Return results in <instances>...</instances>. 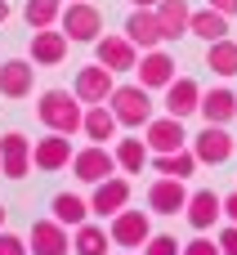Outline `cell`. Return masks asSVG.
<instances>
[{
    "label": "cell",
    "instance_id": "cell-6",
    "mask_svg": "<svg viewBox=\"0 0 237 255\" xmlns=\"http://www.w3.org/2000/svg\"><path fill=\"white\" fill-rule=\"evenodd\" d=\"M72 157H76V148H72V134H45V139H36L31 143V166L36 170H45V175H54V170H67L72 166Z\"/></svg>",
    "mask_w": 237,
    "mask_h": 255
},
{
    "label": "cell",
    "instance_id": "cell-33",
    "mask_svg": "<svg viewBox=\"0 0 237 255\" xmlns=\"http://www.w3.org/2000/svg\"><path fill=\"white\" fill-rule=\"evenodd\" d=\"M0 255H27V238H18V233H0Z\"/></svg>",
    "mask_w": 237,
    "mask_h": 255
},
{
    "label": "cell",
    "instance_id": "cell-36",
    "mask_svg": "<svg viewBox=\"0 0 237 255\" xmlns=\"http://www.w3.org/2000/svg\"><path fill=\"white\" fill-rule=\"evenodd\" d=\"M206 4H211V9H220V13H229V18L237 13V0H206Z\"/></svg>",
    "mask_w": 237,
    "mask_h": 255
},
{
    "label": "cell",
    "instance_id": "cell-8",
    "mask_svg": "<svg viewBox=\"0 0 237 255\" xmlns=\"http://www.w3.org/2000/svg\"><path fill=\"white\" fill-rule=\"evenodd\" d=\"M94 63H103L112 72H130V67H139V45L130 36H99L94 40Z\"/></svg>",
    "mask_w": 237,
    "mask_h": 255
},
{
    "label": "cell",
    "instance_id": "cell-34",
    "mask_svg": "<svg viewBox=\"0 0 237 255\" xmlns=\"http://www.w3.org/2000/svg\"><path fill=\"white\" fill-rule=\"evenodd\" d=\"M215 242H220V251H224V255H237V224L220 229V238H215Z\"/></svg>",
    "mask_w": 237,
    "mask_h": 255
},
{
    "label": "cell",
    "instance_id": "cell-4",
    "mask_svg": "<svg viewBox=\"0 0 237 255\" xmlns=\"http://www.w3.org/2000/svg\"><path fill=\"white\" fill-rule=\"evenodd\" d=\"M112 90H117V72H112V67H103V63L81 67V72H76V85H72V94H76L85 108L108 103V99H112Z\"/></svg>",
    "mask_w": 237,
    "mask_h": 255
},
{
    "label": "cell",
    "instance_id": "cell-38",
    "mask_svg": "<svg viewBox=\"0 0 237 255\" xmlns=\"http://www.w3.org/2000/svg\"><path fill=\"white\" fill-rule=\"evenodd\" d=\"M4 18H9V0H0V22H4Z\"/></svg>",
    "mask_w": 237,
    "mask_h": 255
},
{
    "label": "cell",
    "instance_id": "cell-27",
    "mask_svg": "<svg viewBox=\"0 0 237 255\" xmlns=\"http://www.w3.org/2000/svg\"><path fill=\"white\" fill-rule=\"evenodd\" d=\"M197 152L193 148H179V152H152V170L157 175H170V179H188L197 170Z\"/></svg>",
    "mask_w": 237,
    "mask_h": 255
},
{
    "label": "cell",
    "instance_id": "cell-35",
    "mask_svg": "<svg viewBox=\"0 0 237 255\" xmlns=\"http://www.w3.org/2000/svg\"><path fill=\"white\" fill-rule=\"evenodd\" d=\"M224 220H229V224H237V193H229V197H224Z\"/></svg>",
    "mask_w": 237,
    "mask_h": 255
},
{
    "label": "cell",
    "instance_id": "cell-21",
    "mask_svg": "<svg viewBox=\"0 0 237 255\" xmlns=\"http://www.w3.org/2000/svg\"><path fill=\"white\" fill-rule=\"evenodd\" d=\"M117 130H121V121H117V112H112V108H103V103L85 108L81 134H85L90 143H108V139H117Z\"/></svg>",
    "mask_w": 237,
    "mask_h": 255
},
{
    "label": "cell",
    "instance_id": "cell-22",
    "mask_svg": "<svg viewBox=\"0 0 237 255\" xmlns=\"http://www.w3.org/2000/svg\"><path fill=\"white\" fill-rule=\"evenodd\" d=\"M112 157H117V170H125V175H139V170L152 166V148H148V139H130V134L117 139Z\"/></svg>",
    "mask_w": 237,
    "mask_h": 255
},
{
    "label": "cell",
    "instance_id": "cell-30",
    "mask_svg": "<svg viewBox=\"0 0 237 255\" xmlns=\"http://www.w3.org/2000/svg\"><path fill=\"white\" fill-rule=\"evenodd\" d=\"M27 27H58V18H63V0H27Z\"/></svg>",
    "mask_w": 237,
    "mask_h": 255
},
{
    "label": "cell",
    "instance_id": "cell-24",
    "mask_svg": "<svg viewBox=\"0 0 237 255\" xmlns=\"http://www.w3.org/2000/svg\"><path fill=\"white\" fill-rule=\"evenodd\" d=\"M72 251L76 255H108L112 251V233L94 220H85L81 229H72Z\"/></svg>",
    "mask_w": 237,
    "mask_h": 255
},
{
    "label": "cell",
    "instance_id": "cell-19",
    "mask_svg": "<svg viewBox=\"0 0 237 255\" xmlns=\"http://www.w3.org/2000/svg\"><path fill=\"white\" fill-rule=\"evenodd\" d=\"M31 85H36V63H27V58L0 63V94L4 99H27Z\"/></svg>",
    "mask_w": 237,
    "mask_h": 255
},
{
    "label": "cell",
    "instance_id": "cell-13",
    "mask_svg": "<svg viewBox=\"0 0 237 255\" xmlns=\"http://www.w3.org/2000/svg\"><path fill=\"white\" fill-rule=\"evenodd\" d=\"M184 215H188V224H193L197 233H206V229H215V224L224 220V197L211 193V188H197V193H188Z\"/></svg>",
    "mask_w": 237,
    "mask_h": 255
},
{
    "label": "cell",
    "instance_id": "cell-12",
    "mask_svg": "<svg viewBox=\"0 0 237 255\" xmlns=\"http://www.w3.org/2000/svg\"><path fill=\"white\" fill-rule=\"evenodd\" d=\"M27 170H31V139L18 134V130L0 134V175L4 179H22Z\"/></svg>",
    "mask_w": 237,
    "mask_h": 255
},
{
    "label": "cell",
    "instance_id": "cell-17",
    "mask_svg": "<svg viewBox=\"0 0 237 255\" xmlns=\"http://www.w3.org/2000/svg\"><path fill=\"white\" fill-rule=\"evenodd\" d=\"M125 36L139 45V49H161V18H157V9H130V18H125Z\"/></svg>",
    "mask_w": 237,
    "mask_h": 255
},
{
    "label": "cell",
    "instance_id": "cell-28",
    "mask_svg": "<svg viewBox=\"0 0 237 255\" xmlns=\"http://www.w3.org/2000/svg\"><path fill=\"white\" fill-rule=\"evenodd\" d=\"M54 220L58 224H67V229H81L85 220H90V202L85 197H76V193H54Z\"/></svg>",
    "mask_w": 237,
    "mask_h": 255
},
{
    "label": "cell",
    "instance_id": "cell-15",
    "mask_svg": "<svg viewBox=\"0 0 237 255\" xmlns=\"http://www.w3.org/2000/svg\"><path fill=\"white\" fill-rule=\"evenodd\" d=\"M148 206H152V215H179V211L188 206V188H184V179L161 175V179L148 188Z\"/></svg>",
    "mask_w": 237,
    "mask_h": 255
},
{
    "label": "cell",
    "instance_id": "cell-2",
    "mask_svg": "<svg viewBox=\"0 0 237 255\" xmlns=\"http://www.w3.org/2000/svg\"><path fill=\"white\" fill-rule=\"evenodd\" d=\"M152 90H143L139 81L134 85H117L112 90V99H108V108L117 112V121L121 126H130V130H139V126H148L152 121V99H148Z\"/></svg>",
    "mask_w": 237,
    "mask_h": 255
},
{
    "label": "cell",
    "instance_id": "cell-1",
    "mask_svg": "<svg viewBox=\"0 0 237 255\" xmlns=\"http://www.w3.org/2000/svg\"><path fill=\"white\" fill-rule=\"evenodd\" d=\"M36 117H40V126L54 130V134H81L85 103H81L76 94H67V90H45V94L36 99Z\"/></svg>",
    "mask_w": 237,
    "mask_h": 255
},
{
    "label": "cell",
    "instance_id": "cell-32",
    "mask_svg": "<svg viewBox=\"0 0 237 255\" xmlns=\"http://www.w3.org/2000/svg\"><path fill=\"white\" fill-rule=\"evenodd\" d=\"M179 255H224V251H220V242H211V238L202 233V238L184 242V251H179Z\"/></svg>",
    "mask_w": 237,
    "mask_h": 255
},
{
    "label": "cell",
    "instance_id": "cell-20",
    "mask_svg": "<svg viewBox=\"0 0 237 255\" xmlns=\"http://www.w3.org/2000/svg\"><path fill=\"white\" fill-rule=\"evenodd\" d=\"M170 81H175V58L166 49H148L139 58V85L143 90H166Z\"/></svg>",
    "mask_w": 237,
    "mask_h": 255
},
{
    "label": "cell",
    "instance_id": "cell-37",
    "mask_svg": "<svg viewBox=\"0 0 237 255\" xmlns=\"http://www.w3.org/2000/svg\"><path fill=\"white\" fill-rule=\"evenodd\" d=\"M130 4H134V9H157L161 0H130Z\"/></svg>",
    "mask_w": 237,
    "mask_h": 255
},
{
    "label": "cell",
    "instance_id": "cell-31",
    "mask_svg": "<svg viewBox=\"0 0 237 255\" xmlns=\"http://www.w3.org/2000/svg\"><path fill=\"white\" fill-rule=\"evenodd\" d=\"M184 247H179V238L175 233H152L148 242H143V255H179Z\"/></svg>",
    "mask_w": 237,
    "mask_h": 255
},
{
    "label": "cell",
    "instance_id": "cell-23",
    "mask_svg": "<svg viewBox=\"0 0 237 255\" xmlns=\"http://www.w3.org/2000/svg\"><path fill=\"white\" fill-rule=\"evenodd\" d=\"M211 126H229L237 117V94L229 90V85H215L211 94H202V108H197Z\"/></svg>",
    "mask_w": 237,
    "mask_h": 255
},
{
    "label": "cell",
    "instance_id": "cell-18",
    "mask_svg": "<svg viewBox=\"0 0 237 255\" xmlns=\"http://www.w3.org/2000/svg\"><path fill=\"white\" fill-rule=\"evenodd\" d=\"M197 108H202V85H197L193 76H175V81L166 85V112L184 121V117H193Z\"/></svg>",
    "mask_w": 237,
    "mask_h": 255
},
{
    "label": "cell",
    "instance_id": "cell-29",
    "mask_svg": "<svg viewBox=\"0 0 237 255\" xmlns=\"http://www.w3.org/2000/svg\"><path fill=\"white\" fill-rule=\"evenodd\" d=\"M206 63H211V72L215 76H237V40H211V49H206Z\"/></svg>",
    "mask_w": 237,
    "mask_h": 255
},
{
    "label": "cell",
    "instance_id": "cell-5",
    "mask_svg": "<svg viewBox=\"0 0 237 255\" xmlns=\"http://www.w3.org/2000/svg\"><path fill=\"white\" fill-rule=\"evenodd\" d=\"M112 247H125V251H139L148 238H152V220H148V211H134V206H125V211H117L112 215Z\"/></svg>",
    "mask_w": 237,
    "mask_h": 255
},
{
    "label": "cell",
    "instance_id": "cell-11",
    "mask_svg": "<svg viewBox=\"0 0 237 255\" xmlns=\"http://www.w3.org/2000/svg\"><path fill=\"white\" fill-rule=\"evenodd\" d=\"M193 152H197L202 166L229 161V157H233V134H229V126H211V121H206V130L193 134Z\"/></svg>",
    "mask_w": 237,
    "mask_h": 255
},
{
    "label": "cell",
    "instance_id": "cell-10",
    "mask_svg": "<svg viewBox=\"0 0 237 255\" xmlns=\"http://www.w3.org/2000/svg\"><path fill=\"white\" fill-rule=\"evenodd\" d=\"M143 130H148L143 139H148L152 152H179V148H188V130H184V121L170 117V112H166V117H152Z\"/></svg>",
    "mask_w": 237,
    "mask_h": 255
},
{
    "label": "cell",
    "instance_id": "cell-16",
    "mask_svg": "<svg viewBox=\"0 0 237 255\" xmlns=\"http://www.w3.org/2000/svg\"><path fill=\"white\" fill-rule=\"evenodd\" d=\"M27 247H31V255H67V251H72V242H67V224H58V220H40V224H31Z\"/></svg>",
    "mask_w": 237,
    "mask_h": 255
},
{
    "label": "cell",
    "instance_id": "cell-9",
    "mask_svg": "<svg viewBox=\"0 0 237 255\" xmlns=\"http://www.w3.org/2000/svg\"><path fill=\"white\" fill-rule=\"evenodd\" d=\"M125 206H130V179H125V175H112V179L94 184L90 215H99V220H112V215H117V211H125Z\"/></svg>",
    "mask_w": 237,
    "mask_h": 255
},
{
    "label": "cell",
    "instance_id": "cell-7",
    "mask_svg": "<svg viewBox=\"0 0 237 255\" xmlns=\"http://www.w3.org/2000/svg\"><path fill=\"white\" fill-rule=\"evenodd\" d=\"M72 175L94 188V184H103V179L117 175V157H112L103 143H90V148H81V152L72 157Z\"/></svg>",
    "mask_w": 237,
    "mask_h": 255
},
{
    "label": "cell",
    "instance_id": "cell-26",
    "mask_svg": "<svg viewBox=\"0 0 237 255\" xmlns=\"http://www.w3.org/2000/svg\"><path fill=\"white\" fill-rule=\"evenodd\" d=\"M188 31H193L197 40H206V45H211V40H224V36H229V13H220V9H211V4H206V9H193Z\"/></svg>",
    "mask_w": 237,
    "mask_h": 255
},
{
    "label": "cell",
    "instance_id": "cell-25",
    "mask_svg": "<svg viewBox=\"0 0 237 255\" xmlns=\"http://www.w3.org/2000/svg\"><path fill=\"white\" fill-rule=\"evenodd\" d=\"M157 18H161V36L166 40H179V36H188L193 9H188V0H161L157 4Z\"/></svg>",
    "mask_w": 237,
    "mask_h": 255
},
{
    "label": "cell",
    "instance_id": "cell-39",
    "mask_svg": "<svg viewBox=\"0 0 237 255\" xmlns=\"http://www.w3.org/2000/svg\"><path fill=\"white\" fill-rule=\"evenodd\" d=\"M0 233H4V206H0Z\"/></svg>",
    "mask_w": 237,
    "mask_h": 255
},
{
    "label": "cell",
    "instance_id": "cell-3",
    "mask_svg": "<svg viewBox=\"0 0 237 255\" xmlns=\"http://www.w3.org/2000/svg\"><path fill=\"white\" fill-rule=\"evenodd\" d=\"M58 27H63V36L72 40V45H94L103 31V13L90 4V0H72L67 9H63V18H58Z\"/></svg>",
    "mask_w": 237,
    "mask_h": 255
},
{
    "label": "cell",
    "instance_id": "cell-14",
    "mask_svg": "<svg viewBox=\"0 0 237 255\" xmlns=\"http://www.w3.org/2000/svg\"><path fill=\"white\" fill-rule=\"evenodd\" d=\"M67 36H63V27H40V31H31V63L36 67H58L63 58H67Z\"/></svg>",
    "mask_w": 237,
    "mask_h": 255
}]
</instances>
